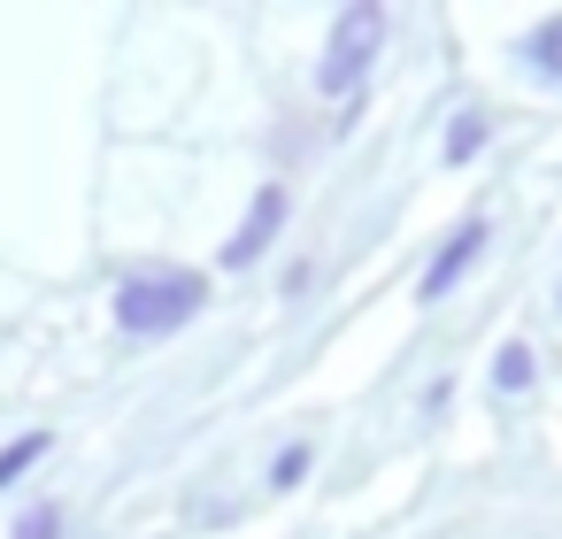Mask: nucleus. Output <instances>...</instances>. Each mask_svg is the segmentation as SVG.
<instances>
[{
    "instance_id": "8",
    "label": "nucleus",
    "mask_w": 562,
    "mask_h": 539,
    "mask_svg": "<svg viewBox=\"0 0 562 539\" xmlns=\"http://www.w3.org/2000/svg\"><path fill=\"white\" fill-rule=\"evenodd\" d=\"M485 147V116H454V132H447V162H470Z\"/></svg>"
},
{
    "instance_id": "1",
    "label": "nucleus",
    "mask_w": 562,
    "mask_h": 539,
    "mask_svg": "<svg viewBox=\"0 0 562 539\" xmlns=\"http://www.w3.org/2000/svg\"><path fill=\"white\" fill-rule=\"evenodd\" d=\"M201 301H209V285L193 270H147V278H124L116 285V324L139 332V339H162V332L193 324Z\"/></svg>"
},
{
    "instance_id": "2",
    "label": "nucleus",
    "mask_w": 562,
    "mask_h": 539,
    "mask_svg": "<svg viewBox=\"0 0 562 539\" xmlns=\"http://www.w3.org/2000/svg\"><path fill=\"white\" fill-rule=\"evenodd\" d=\"M378 40H385V9H378V0H355V9L331 24V47H324L316 86H324L331 101L362 93V78H370V63H378Z\"/></svg>"
},
{
    "instance_id": "7",
    "label": "nucleus",
    "mask_w": 562,
    "mask_h": 539,
    "mask_svg": "<svg viewBox=\"0 0 562 539\" xmlns=\"http://www.w3.org/2000/svg\"><path fill=\"white\" fill-rule=\"evenodd\" d=\"M524 55H531V63H539V70H547V78H562V16H554V24H539V32H531V47H524Z\"/></svg>"
},
{
    "instance_id": "6",
    "label": "nucleus",
    "mask_w": 562,
    "mask_h": 539,
    "mask_svg": "<svg viewBox=\"0 0 562 539\" xmlns=\"http://www.w3.org/2000/svg\"><path fill=\"white\" fill-rule=\"evenodd\" d=\"M493 385H501V393H524V385H531V347H501Z\"/></svg>"
},
{
    "instance_id": "3",
    "label": "nucleus",
    "mask_w": 562,
    "mask_h": 539,
    "mask_svg": "<svg viewBox=\"0 0 562 539\" xmlns=\"http://www.w3.org/2000/svg\"><path fill=\"white\" fill-rule=\"evenodd\" d=\"M278 224H285V186H262V193H255V209H247V224H239V232H232V247H224V270L255 262V255L278 239Z\"/></svg>"
},
{
    "instance_id": "10",
    "label": "nucleus",
    "mask_w": 562,
    "mask_h": 539,
    "mask_svg": "<svg viewBox=\"0 0 562 539\" xmlns=\"http://www.w3.org/2000/svg\"><path fill=\"white\" fill-rule=\"evenodd\" d=\"M16 539H55V508H40V516H24V531Z\"/></svg>"
},
{
    "instance_id": "4",
    "label": "nucleus",
    "mask_w": 562,
    "mask_h": 539,
    "mask_svg": "<svg viewBox=\"0 0 562 539\" xmlns=\"http://www.w3.org/2000/svg\"><path fill=\"white\" fill-rule=\"evenodd\" d=\"M477 247H485V224H462V232H454V239L439 247V262L424 270V301H439V293H447V285H454V278H462V270L477 262Z\"/></svg>"
},
{
    "instance_id": "5",
    "label": "nucleus",
    "mask_w": 562,
    "mask_h": 539,
    "mask_svg": "<svg viewBox=\"0 0 562 539\" xmlns=\"http://www.w3.org/2000/svg\"><path fill=\"white\" fill-rule=\"evenodd\" d=\"M40 454H47V431H24L16 447H0V493H9V485H16V478H24Z\"/></svg>"
},
{
    "instance_id": "9",
    "label": "nucleus",
    "mask_w": 562,
    "mask_h": 539,
    "mask_svg": "<svg viewBox=\"0 0 562 539\" xmlns=\"http://www.w3.org/2000/svg\"><path fill=\"white\" fill-rule=\"evenodd\" d=\"M301 470H308V447H285V454H278V470H270V485H293Z\"/></svg>"
}]
</instances>
